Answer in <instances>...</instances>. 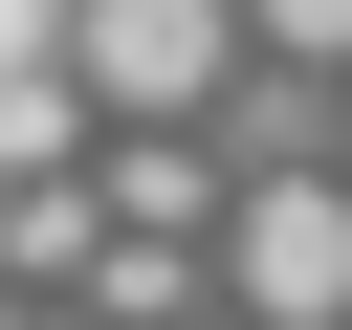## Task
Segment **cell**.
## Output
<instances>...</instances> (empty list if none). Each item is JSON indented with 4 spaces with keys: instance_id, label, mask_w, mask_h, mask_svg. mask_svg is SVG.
Wrapping results in <instances>:
<instances>
[{
    "instance_id": "6da1fadb",
    "label": "cell",
    "mask_w": 352,
    "mask_h": 330,
    "mask_svg": "<svg viewBox=\"0 0 352 330\" xmlns=\"http://www.w3.org/2000/svg\"><path fill=\"white\" fill-rule=\"evenodd\" d=\"M220 286L264 308V330H352V176H242V220H220Z\"/></svg>"
},
{
    "instance_id": "7a4b0ae2",
    "label": "cell",
    "mask_w": 352,
    "mask_h": 330,
    "mask_svg": "<svg viewBox=\"0 0 352 330\" xmlns=\"http://www.w3.org/2000/svg\"><path fill=\"white\" fill-rule=\"evenodd\" d=\"M220 66H242V0H88V22H66V88L132 110V132H176Z\"/></svg>"
},
{
    "instance_id": "3957f363",
    "label": "cell",
    "mask_w": 352,
    "mask_h": 330,
    "mask_svg": "<svg viewBox=\"0 0 352 330\" xmlns=\"http://www.w3.org/2000/svg\"><path fill=\"white\" fill-rule=\"evenodd\" d=\"M88 198H110V242H220V220H242V176H220L198 132H110Z\"/></svg>"
},
{
    "instance_id": "277c9868",
    "label": "cell",
    "mask_w": 352,
    "mask_h": 330,
    "mask_svg": "<svg viewBox=\"0 0 352 330\" xmlns=\"http://www.w3.org/2000/svg\"><path fill=\"white\" fill-rule=\"evenodd\" d=\"M0 264H22V286H88V264H110V198H88V176H0Z\"/></svg>"
},
{
    "instance_id": "5b68a950",
    "label": "cell",
    "mask_w": 352,
    "mask_h": 330,
    "mask_svg": "<svg viewBox=\"0 0 352 330\" xmlns=\"http://www.w3.org/2000/svg\"><path fill=\"white\" fill-rule=\"evenodd\" d=\"M66 154H88V88L66 66H0V176H66Z\"/></svg>"
},
{
    "instance_id": "8992f818",
    "label": "cell",
    "mask_w": 352,
    "mask_h": 330,
    "mask_svg": "<svg viewBox=\"0 0 352 330\" xmlns=\"http://www.w3.org/2000/svg\"><path fill=\"white\" fill-rule=\"evenodd\" d=\"M88 308H110V330H154V308H198V264H176V242H110V264H88Z\"/></svg>"
},
{
    "instance_id": "52a82bcc",
    "label": "cell",
    "mask_w": 352,
    "mask_h": 330,
    "mask_svg": "<svg viewBox=\"0 0 352 330\" xmlns=\"http://www.w3.org/2000/svg\"><path fill=\"white\" fill-rule=\"evenodd\" d=\"M242 44H286V66H352V0H242Z\"/></svg>"
},
{
    "instance_id": "ba28073f",
    "label": "cell",
    "mask_w": 352,
    "mask_h": 330,
    "mask_svg": "<svg viewBox=\"0 0 352 330\" xmlns=\"http://www.w3.org/2000/svg\"><path fill=\"white\" fill-rule=\"evenodd\" d=\"M330 176H352V154H330Z\"/></svg>"
}]
</instances>
